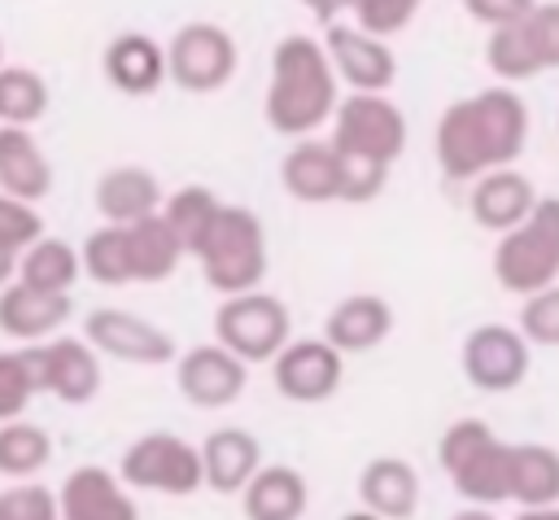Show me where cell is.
I'll list each match as a JSON object with an SVG mask.
<instances>
[{
    "label": "cell",
    "instance_id": "6da1fadb",
    "mask_svg": "<svg viewBox=\"0 0 559 520\" xmlns=\"http://www.w3.org/2000/svg\"><path fill=\"white\" fill-rule=\"evenodd\" d=\"M528 149V105L515 87H480L441 109L432 153L445 179L476 184L489 170H507Z\"/></svg>",
    "mask_w": 559,
    "mask_h": 520
},
{
    "label": "cell",
    "instance_id": "7a4b0ae2",
    "mask_svg": "<svg viewBox=\"0 0 559 520\" xmlns=\"http://www.w3.org/2000/svg\"><path fill=\"white\" fill-rule=\"evenodd\" d=\"M341 105L336 70L323 52V39L314 35H284L271 48V74L262 96V118L284 140H310L323 122H332Z\"/></svg>",
    "mask_w": 559,
    "mask_h": 520
},
{
    "label": "cell",
    "instance_id": "3957f363",
    "mask_svg": "<svg viewBox=\"0 0 559 520\" xmlns=\"http://www.w3.org/2000/svg\"><path fill=\"white\" fill-rule=\"evenodd\" d=\"M437 463L450 476L454 494L467 507H502L511 503L515 441H502L485 419H454L437 441Z\"/></svg>",
    "mask_w": 559,
    "mask_h": 520
},
{
    "label": "cell",
    "instance_id": "277c9868",
    "mask_svg": "<svg viewBox=\"0 0 559 520\" xmlns=\"http://www.w3.org/2000/svg\"><path fill=\"white\" fill-rule=\"evenodd\" d=\"M197 267L201 280L218 293V297H240V293H258L271 267L266 253V227L249 205H231L223 201V210L214 214L210 232L197 245Z\"/></svg>",
    "mask_w": 559,
    "mask_h": 520
},
{
    "label": "cell",
    "instance_id": "5b68a950",
    "mask_svg": "<svg viewBox=\"0 0 559 520\" xmlns=\"http://www.w3.org/2000/svg\"><path fill=\"white\" fill-rule=\"evenodd\" d=\"M332 149L345 157V166L358 170H393V162L406 153L411 127L406 114L397 109V101L389 96H341L336 114H332V131H328Z\"/></svg>",
    "mask_w": 559,
    "mask_h": 520
},
{
    "label": "cell",
    "instance_id": "8992f818",
    "mask_svg": "<svg viewBox=\"0 0 559 520\" xmlns=\"http://www.w3.org/2000/svg\"><path fill=\"white\" fill-rule=\"evenodd\" d=\"M493 280L511 297H533L559 284V197H542L537 210L493 245Z\"/></svg>",
    "mask_w": 559,
    "mask_h": 520
},
{
    "label": "cell",
    "instance_id": "52a82bcc",
    "mask_svg": "<svg viewBox=\"0 0 559 520\" xmlns=\"http://www.w3.org/2000/svg\"><path fill=\"white\" fill-rule=\"evenodd\" d=\"M214 341L236 354L245 367L258 363H275L284 354V345L293 341V315L288 302L275 293H240V297H223L214 306Z\"/></svg>",
    "mask_w": 559,
    "mask_h": 520
},
{
    "label": "cell",
    "instance_id": "ba28073f",
    "mask_svg": "<svg viewBox=\"0 0 559 520\" xmlns=\"http://www.w3.org/2000/svg\"><path fill=\"white\" fill-rule=\"evenodd\" d=\"M118 476L127 489H148V494H166V498H188L197 489H205V472H201V446H192L179 433L153 428L144 437H135L122 450Z\"/></svg>",
    "mask_w": 559,
    "mask_h": 520
},
{
    "label": "cell",
    "instance_id": "9c48e42d",
    "mask_svg": "<svg viewBox=\"0 0 559 520\" xmlns=\"http://www.w3.org/2000/svg\"><path fill=\"white\" fill-rule=\"evenodd\" d=\"M236 66H240L236 35L218 22H183L166 39V79L179 92L192 96L223 92L236 79Z\"/></svg>",
    "mask_w": 559,
    "mask_h": 520
},
{
    "label": "cell",
    "instance_id": "30bf717a",
    "mask_svg": "<svg viewBox=\"0 0 559 520\" xmlns=\"http://www.w3.org/2000/svg\"><path fill=\"white\" fill-rule=\"evenodd\" d=\"M83 341L100 354V358H118V363H131V367H162V363H175L179 350H175V336L135 315V310H122V306H96L87 310L83 319Z\"/></svg>",
    "mask_w": 559,
    "mask_h": 520
},
{
    "label": "cell",
    "instance_id": "8fae6325",
    "mask_svg": "<svg viewBox=\"0 0 559 520\" xmlns=\"http://www.w3.org/2000/svg\"><path fill=\"white\" fill-rule=\"evenodd\" d=\"M459 363H463V376L472 389L511 393L524 385V376L533 367V345L520 336L515 323H476L463 336Z\"/></svg>",
    "mask_w": 559,
    "mask_h": 520
},
{
    "label": "cell",
    "instance_id": "7c38bea8",
    "mask_svg": "<svg viewBox=\"0 0 559 520\" xmlns=\"http://www.w3.org/2000/svg\"><path fill=\"white\" fill-rule=\"evenodd\" d=\"M345 380V358L323 341V336H293L284 354L271 363V385L280 398L297 406H314L336 398Z\"/></svg>",
    "mask_w": 559,
    "mask_h": 520
},
{
    "label": "cell",
    "instance_id": "4fadbf2b",
    "mask_svg": "<svg viewBox=\"0 0 559 520\" xmlns=\"http://www.w3.org/2000/svg\"><path fill=\"white\" fill-rule=\"evenodd\" d=\"M323 52L336 70V83L349 87L354 96H384L397 79L393 48L384 39H371L358 26H349V17L323 31Z\"/></svg>",
    "mask_w": 559,
    "mask_h": 520
},
{
    "label": "cell",
    "instance_id": "5bb4252c",
    "mask_svg": "<svg viewBox=\"0 0 559 520\" xmlns=\"http://www.w3.org/2000/svg\"><path fill=\"white\" fill-rule=\"evenodd\" d=\"M175 389L183 402L201 411H223L240 402V393L249 389V367L236 354H227L218 341H205L175 358Z\"/></svg>",
    "mask_w": 559,
    "mask_h": 520
},
{
    "label": "cell",
    "instance_id": "9a60e30c",
    "mask_svg": "<svg viewBox=\"0 0 559 520\" xmlns=\"http://www.w3.org/2000/svg\"><path fill=\"white\" fill-rule=\"evenodd\" d=\"M39 393H52L66 406H83L100 393V354L83 336H52L31 345Z\"/></svg>",
    "mask_w": 559,
    "mask_h": 520
},
{
    "label": "cell",
    "instance_id": "2e32d148",
    "mask_svg": "<svg viewBox=\"0 0 559 520\" xmlns=\"http://www.w3.org/2000/svg\"><path fill=\"white\" fill-rule=\"evenodd\" d=\"M280 184L301 205H328V201H345L349 170L328 135H310V140L288 144V153L280 162Z\"/></svg>",
    "mask_w": 559,
    "mask_h": 520
},
{
    "label": "cell",
    "instance_id": "e0dca14e",
    "mask_svg": "<svg viewBox=\"0 0 559 520\" xmlns=\"http://www.w3.org/2000/svg\"><path fill=\"white\" fill-rule=\"evenodd\" d=\"M537 201H542L537 184H533L524 170L507 166V170H489V175H480V179L472 184V192H467V214H472V223H476L480 232L507 236V232H515V227L537 210Z\"/></svg>",
    "mask_w": 559,
    "mask_h": 520
},
{
    "label": "cell",
    "instance_id": "ac0fdd59",
    "mask_svg": "<svg viewBox=\"0 0 559 520\" xmlns=\"http://www.w3.org/2000/svg\"><path fill=\"white\" fill-rule=\"evenodd\" d=\"M61 520H140V507L118 472L100 463H79L57 485Z\"/></svg>",
    "mask_w": 559,
    "mask_h": 520
},
{
    "label": "cell",
    "instance_id": "d6986e66",
    "mask_svg": "<svg viewBox=\"0 0 559 520\" xmlns=\"http://www.w3.org/2000/svg\"><path fill=\"white\" fill-rule=\"evenodd\" d=\"M105 83L122 96H153L166 79V44L144 31H118L100 52Z\"/></svg>",
    "mask_w": 559,
    "mask_h": 520
},
{
    "label": "cell",
    "instance_id": "ffe728a7",
    "mask_svg": "<svg viewBox=\"0 0 559 520\" xmlns=\"http://www.w3.org/2000/svg\"><path fill=\"white\" fill-rule=\"evenodd\" d=\"M92 201H96V210H100V218L109 227H131V223H144V218L162 214L166 192H162V184H157V175L148 166L122 162V166H109L96 179Z\"/></svg>",
    "mask_w": 559,
    "mask_h": 520
},
{
    "label": "cell",
    "instance_id": "44dd1931",
    "mask_svg": "<svg viewBox=\"0 0 559 520\" xmlns=\"http://www.w3.org/2000/svg\"><path fill=\"white\" fill-rule=\"evenodd\" d=\"M389 332H393V306L380 293H349L323 319V341L341 358L376 350L380 341H389Z\"/></svg>",
    "mask_w": 559,
    "mask_h": 520
},
{
    "label": "cell",
    "instance_id": "7402d4cb",
    "mask_svg": "<svg viewBox=\"0 0 559 520\" xmlns=\"http://www.w3.org/2000/svg\"><path fill=\"white\" fill-rule=\"evenodd\" d=\"M358 498H362V511H371L380 520H411L419 511L424 485H419V472L411 459L376 454L358 472Z\"/></svg>",
    "mask_w": 559,
    "mask_h": 520
},
{
    "label": "cell",
    "instance_id": "603a6c76",
    "mask_svg": "<svg viewBox=\"0 0 559 520\" xmlns=\"http://www.w3.org/2000/svg\"><path fill=\"white\" fill-rule=\"evenodd\" d=\"M201 472L214 494H245V485L262 472V441L240 424L210 428L201 441Z\"/></svg>",
    "mask_w": 559,
    "mask_h": 520
},
{
    "label": "cell",
    "instance_id": "cb8c5ba5",
    "mask_svg": "<svg viewBox=\"0 0 559 520\" xmlns=\"http://www.w3.org/2000/svg\"><path fill=\"white\" fill-rule=\"evenodd\" d=\"M66 319H70V297L39 293L17 280L9 288H0V336H9L17 345H44V341L61 336Z\"/></svg>",
    "mask_w": 559,
    "mask_h": 520
},
{
    "label": "cell",
    "instance_id": "d4e9b609",
    "mask_svg": "<svg viewBox=\"0 0 559 520\" xmlns=\"http://www.w3.org/2000/svg\"><path fill=\"white\" fill-rule=\"evenodd\" d=\"M0 192L22 205H35L52 192V162L22 127H0Z\"/></svg>",
    "mask_w": 559,
    "mask_h": 520
},
{
    "label": "cell",
    "instance_id": "484cf974",
    "mask_svg": "<svg viewBox=\"0 0 559 520\" xmlns=\"http://www.w3.org/2000/svg\"><path fill=\"white\" fill-rule=\"evenodd\" d=\"M245 520H301L310 507V485L293 463H262V472L240 494Z\"/></svg>",
    "mask_w": 559,
    "mask_h": 520
},
{
    "label": "cell",
    "instance_id": "4316f807",
    "mask_svg": "<svg viewBox=\"0 0 559 520\" xmlns=\"http://www.w3.org/2000/svg\"><path fill=\"white\" fill-rule=\"evenodd\" d=\"M79 280H83L79 245L61 240V236H39V240L17 258V284H26V288L70 297V288H74Z\"/></svg>",
    "mask_w": 559,
    "mask_h": 520
},
{
    "label": "cell",
    "instance_id": "83f0119b",
    "mask_svg": "<svg viewBox=\"0 0 559 520\" xmlns=\"http://www.w3.org/2000/svg\"><path fill=\"white\" fill-rule=\"evenodd\" d=\"M127 253H131V284H162L188 258L179 236L166 227L162 214L127 227Z\"/></svg>",
    "mask_w": 559,
    "mask_h": 520
},
{
    "label": "cell",
    "instance_id": "f1b7e54d",
    "mask_svg": "<svg viewBox=\"0 0 559 520\" xmlns=\"http://www.w3.org/2000/svg\"><path fill=\"white\" fill-rule=\"evenodd\" d=\"M511 503L520 511L559 507V450L555 446H546V441H515Z\"/></svg>",
    "mask_w": 559,
    "mask_h": 520
},
{
    "label": "cell",
    "instance_id": "f546056e",
    "mask_svg": "<svg viewBox=\"0 0 559 520\" xmlns=\"http://www.w3.org/2000/svg\"><path fill=\"white\" fill-rule=\"evenodd\" d=\"M48 463H52V437L44 424L35 419L0 424V476H9L13 485L35 481Z\"/></svg>",
    "mask_w": 559,
    "mask_h": 520
},
{
    "label": "cell",
    "instance_id": "4dcf8cb0",
    "mask_svg": "<svg viewBox=\"0 0 559 520\" xmlns=\"http://www.w3.org/2000/svg\"><path fill=\"white\" fill-rule=\"evenodd\" d=\"M218 210H223V197H218L214 188H205V184H183V188L166 192L162 218H166V227L179 236L183 253L192 258V253H197V245H201V236L210 232V223H214V214H218Z\"/></svg>",
    "mask_w": 559,
    "mask_h": 520
},
{
    "label": "cell",
    "instance_id": "1f68e13d",
    "mask_svg": "<svg viewBox=\"0 0 559 520\" xmlns=\"http://www.w3.org/2000/svg\"><path fill=\"white\" fill-rule=\"evenodd\" d=\"M52 105V92L39 70L31 66H4L0 70V127L31 131Z\"/></svg>",
    "mask_w": 559,
    "mask_h": 520
},
{
    "label": "cell",
    "instance_id": "d6a6232c",
    "mask_svg": "<svg viewBox=\"0 0 559 520\" xmlns=\"http://www.w3.org/2000/svg\"><path fill=\"white\" fill-rule=\"evenodd\" d=\"M83 275L100 288H127L131 284V253H127V227H92L87 240L79 245Z\"/></svg>",
    "mask_w": 559,
    "mask_h": 520
},
{
    "label": "cell",
    "instance_id": "836d02e7",
    "mask_svg": "<svg viewBox=\"0 0 559 520\" xmlns=\"http://www.w3.org/2000/svg\"><path fill=\"white\" fill-rule=\"evenodd\" d=\"M35 398H39V376H35L31 345L0 350V424L26 419V406Z\"/></svg>",
    "mask_w": 559,
    "mask_h": 520
},
{
    "label": "cell",
    "instance_id": "e575fe53",
    "mask_svg": "<svg viewBox=\"0 0 559 520\" xmlns=\"http://www.w3.org/2000/svg\"><path fill=\"white\" fill-rule=\"evenodd\" d=\"M520 39L537 74L559 70V0H533L528 17L520 22Z\"/></svg>",
    "mask_w": 559,
    "mask_h": 520
},
{
    "label": "cell",
    "instance_id": "d590c367",
    "mask_svg": "<svg viewBox=\"0 0 559 520\" xmlns=\"http://www.w3.org/2000/svg\"><path fill=\"white\" fill-rule=\"evenodd\" d=\"M419 17V0H354L349 4V26H358L371 39H393Z\"/></svg>",
    "mask_w": 559,
    "mask_h": 520
},
{
    "label": "cell",
    "instance_id": "8d00e7d4",
    "mask_svg": "<svg viewBox=\"0 0 559 520\" xmlns=\"http://www.w3.org/2000/svg\"><path fill=\"white\" fill-rule=\"evenodd\" d=\"M515 328L528 345H559V284L524 297V306L515 315Z\"/></svg>",
    "mask_w": 559,
    "mask_h": 520
},
{
    "label": "cell",
    "instance_id": "74e56055",
    "mask_svg": "<svg viewBox=\"0 0 559 520\" xmlns=\"http://www.w3.org/2000/svg\"><path fill=\"white\" fill-rule=\"evenodd\" d=\"M0 511L4 520H61L57 489H48L44 481H17L0 489Z\"/></svg>",
    "mask_w": 559,
    "mask_h": 520
},
{
    "label": "cell",
    "instance_id": "f35d334b",
    "mask_svg": "<svg viewBox=\"0 0 559 520\" xmlns=\"http://www.w3.org/2000/svg\"><path fill=\"white\" fill-rule=\"evenodd\" d=\"M39 236H48L39 210H35V205H22V201H13V197L0 192V245L22 258Z\"/></svg>",
    "mask_w": 559,
    "mask_h": 520
},
{
    "label": "cell",
    "instance_id": "ab89813d",
    "mask_svg": "<svg viewBox=\"0 0 559 520\" xmlns=\"http://www.w3.org/2000/svg\"><path fill=\"white\" fill-rule=\"evenodd\" d=\"M528 9H533V0H467V4H463V13H467L472 22L489 26V35H493V31H507V26H515V22H524Z\"/></svg>",
    "mask_w": 559,
    "mask_h": 520
},
{
    "label": "cell",
    "instance_id": "60d3db41",
    "mask_svg": "<svg viewBox=\"0 0 559 520\" xmlns=\"http://www.w3.org/2000/svg\"><path fill=\"white\" fill-rule=\"evenodd\" d=\"M13 280H17V253L0 245V288H9Z\"/></svg>",
    "mask_w": 559,
    "mask_h": 520
},
{
    "label": "cell",
    "instance_id": "b9f144b4",
    "mask_svg": "<svg viewBox=\"0 0 559 520\" xmlns=\"http://www.w3.org/2000/svg\"><path fill=\"white\" fill-rule=\"evenodd\" d=\"M450 520H498V516H493L489 507H459Z\"/></svg>",
    "mask_w": 559,
    "mask_h": 520
},
{
    "label": "cell",
    "instance_id": "7bdbcfd3",
    "mask_svg": "<svg viewBox=\"0 0 559 520\" xmlns=\"http://www.w3.org/2000/svg\"><path fill=\"white\" fill-rule=\"evenodd\" d=\"M515 520H559V507H537V511H520Z\"/></svg>",
    "mask_w": 559,
    "mask_h": 520
},
{
    "label": "cell",
    "instance_id": "ee69618b",
    "mask_svg": "<svg viewBox=\"0 0 559 520\" xmlns=\"http://www.w3.org/2000/svg\"><path fill=\"white\" fill-rule=\"evenodd\" d=\"M341 520H380V516H371V511L358 507V511H349V516H341Z\"/></svg>",
    "mask_w": 559,
    "mask_h": 520
},
{
    "label": "cell",
    "instance_id": "f6af8a7d",
    "mask_svg": "<svg viewBox=\"0 0 559 520\" xmlns=\"http://www.w3.org/2000/svg\"><path fill=\"white\" fill-rule=\"evenodd\" d=\"M4 66H9V61H4V39H0V70H4Z\"/></svg>",
    "mask_w": 559,
    "mask_h": 520
},
{
    "label": "cell",
    "instance_id": "bcb514c9",
    "mask_svg": "<svg viewBox=\"0 0 559 520\" xmlns=\"http://www.w3.org/2000/svg\"><path fill=\"white\" fill-rule=\"evenodd\" d=\"M0 520H4V511H0Z\"/></svg>",
    "mask_w": 559,
    "mask_h": 520
}]
</instances>
